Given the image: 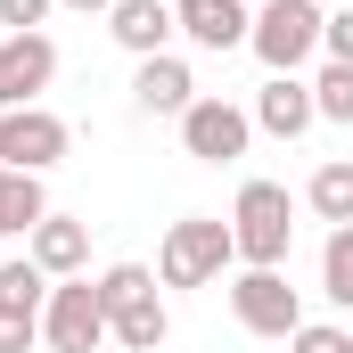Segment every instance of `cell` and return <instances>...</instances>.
<instances>
[{
  "mask_svg": "<svg viewBox=\"0 0 353 353\" xmlns=\"http://www.w3.org/2000/svg\"><path fill=\"white\" fill-rule=\"evenodd\" d=\"M230 247L247 271H279L288 247H296V197L279 181H247L239 205H230Z\"/></svg>",
  "mask_w": 353,
  "mask_h": 353,
  "instance_id": "6da1fadb",
  "label": "cell"
},
{
  "mask_svg": "<svg viewBox=\"0 0 353 353\" xmlns=\"http://www.w3.org/2000/svg\"><path fill=\"white\" fill-rule=\"evenodd\" d=\"M230 263H239V247H230V222H214V214H181L165 230V247H157L165 288H214Z\"/></svg>",
  "mask_w": 353,
  "mask_h": 353,
  "instance_id": "7a4b0ae2",
  "label": "cell"
},
{
  "mask_svg": "<svg viewBox=\"0 0 353 353\" xmlns=\"http://www.w3.org/2000/svg\"><path fill=\"white\" fill-rule=\"evenodd\" d=\"M321 25H329L321 0H255V33H247V50L263 58L271 74H296V66L321 50Z\"/></svg>",
  "mask_w": 353,
  "mask_h": 353,
  "instance_id": "3957f363",
  "label": "cell"
},
{
  "mask_svg": "<svg viewBox=\"0 0 353 353\" xmlns=\"http://www.w3.org/2000/svg\"><path fill=\"white\" fill-rule=\"evenodd\" d=\"M230 312L247 337H296L304 329V296L288 288V271H239L230 279Z\"/></svg>",
  "mask_w": 353,
  "mask_h": 353,
  "instance_id": "277c9868",
  "label": "cell"
},
{
  "mask_svg": "<svg viewBox=\"0 0 353 353\" xmlns=\"http://www.w3.org/2000/svg\"><path fill=\"white\" fill-rule=\"evenodd\" d=\"M66 148H74V132L50 107H0V165L8 173H50Z\"/></svg>",
  "mask_w": 353,
  "mask_h": 353,
  "instance_id": "5b68a950",
  "label": "cell"
},
{
  "mask_svg": "<svg viewBox=\"0 0 353 353\" xmlns=\"http://www.w3.org/2000/svg\"><path fill=\"white\" fill-rule=\"evenodd\" d=\"M41 337H50V353H99V345H107V304H99L90 279L50 288V304H41Z\"/></svg>",
  "mask_w": 353,
  "mask_h": 353,
  "instance_id": "8992f818",
  "label": "cell"
},
{
  "mask_svg": "<svg viewBox=\"0 0 353 353\" xmlns=\"http://www.w3.org/2000/svg\"><path fill=\"white\" fill-rule=\"evenodd\" d=\"M247 140H255V115L230 107V99H197V107L181 115V148H189L197 165H239Z\"/></svg>",
  "mask_w": 353,
  "mask_h": 353,
  "instance_id": "52a82bcc",
  "label": "cell"
},
{
  "mask_svg": "<svg viewBox=\"0 0 353 353\" xmlns=\"http://www.w3.org/2000/svg\"><path fill=\"white\" fill-rule=\"evenodd\" d=\"M50 83H58V41L50 33H8L0 41V107H41Z\"/></svg>",
  "mask_w": 353,
  "mask_h": 353,
  "instance_id": "ba28073f",
  "label": "cell"
},
{
  "mask_svg": "<svg viewBox=\"0 0 353 353\" xmlns=\"http://www.w3.org/2000/svg\"><path fill=\"white\" fill-rule=\"evenodd\" d=\"M173 25L197 41V50H247V33H255V8L247 0H173Z\"/></svg>",
  "mask_w": 353,
  "mask_h": 353,
  "instance_id": "9c48e42d",
  "label": "cell"
},
{
  "mask_svg": "<svg viewBox=\"0 0 353 353\" xmlns=\"http://www.w3.org/2000/svg\"><path fill=\"white\" fill-rule=\"evenodd\" d=\"M255 123H263L271 140H304L312 123H321V107H312V83H296V74H271L255 90Z\"/></svg>",
  "mask_w": 353,
  "mask_h": 353,
  "instance_id": "30bf717a",
  "label": "cell"
},
{
  "mask_svg": "<svg viewBox=\"0 0 353 353\" xmlns=\"http://www.w3.org/2000/svg\"><path fill=\"white\" fill-rule=\"evenodd\" d=\"M107 33L132 50V58H165V41H173V0H115L107 8Z\"/></svg>",
  "mask_w": 353,
  "mask_h": 353,
  "instance_id": "8fae6325",
  "label": "cell"
},
{
  "mask_svg": "<svg viewBox=\"0 0 353 353\" xmlns=\"http://www.w3.org/2000/svg\"><path fill=\"white\" fill-rule=\"evenodd\" d=\"M132 99H140V115H189V107H197V74L181 66L173 50H165V58H140Z\"/></svg>",
  "mask_w": 353,
  "mask_h": 353,
  "instance_id": "7c38bea8",
  "label": "cell"
},
{
  "mask_svg": "<svg viewBox=\"0 0 353 353\" xmlns=\"http://www.w3.org/2000/svg\"><path fill=\"white\" fill-rule=\"evenodd\" d=\"M33 263L50 271V279H83V263H90V230L74 222V214H41V222H33Z\"/></svg>",
  "mask_w": 353,
  "mask_h": 353,
  "instance_id": "4fadbf2b",
  "label": "cell"
},
{
  "mask_svg": "<svg viewBox=\"0 0 353 353\" xmlns=\"http://www.w3.org/2000/svg\"><path fill=\"white\" fill-rule=\"evenodd\" d=\"M50 214V197H41V173H8L0 165V239H33V222Z\"/></svg>",
  "mask_w": 353,
  "mask_h": 353,
  "instance_id": "5bb4252c",
  "label": "cell"
},
{
  "mask_svg": "<svg viewBox=\"0 0 353 353\" xmlns=\"http://www.w3.org/2000/svg\"><path fill=\"white\" fill-rule=\"evenodd\" d=\"M304 205H312L321 222H337V230H345V222H353V157H329L321 173L304 181Z\"/></svg>",
  "mask_w": 353,
  "mask_h": 353,
  "instance_id": "9a60e30c",
  "label": "cell"
},
{
  "mask_svg": "<svg viewBox=\"0 0 353 353\" xmlns=\"http://www.w3.org/2000/svg\"><path fill=\"white\" fill-rule=\"evenodd\" d=\"M90 288H99L107 329H115V312H132V304H148V296H157V271H148V263H115V271H99Z\"/></svg>",
  "mask_w": 353,
  "mask_h": 353,
  "instance_id": "2e32d148",
  "label": "cell"
},
{
  "mask_svg": "<svg viewBox=\"0 0 353 353\" xmlns=\"http://www.w3.org/2000/svg\"><path fill=\"white\" fill-rule=\"evenodd\" d=\"M107 337H115L123 353H157L165 337H173V312H165V304L148 296V304H132V312H115V329H107Z\"/></svg>",
  "mask_w": 353,
  "mask_h": 353,
  "instance_id": "e0dca14e",
  "label": "cell"
},
{
  "mask_svg": "<svg viewBox=\"0 0 353 353\" xmlns=\"http://www.w3.org/2000/svg\"><path fill=\"white\" fill-rule=\"evenodd\" d=\"M321 288H329V304L353 312V222L329 230V247H321Z\"/></svg>",
  "mask_w": 353,
  "mask_h": 353,
  "instance_id": "ac0fdd59",
  "label": "cell"
},
{
  "mask_svg": "<svg viewBox=\"0 0 353 353\" xmlns=\"http://www.w3.org/2000/svg\"><path fill=\"white\" fill-rule=\"evenodd\" d=\"M312 107H321V123H353V66H321L312 74Z\"/></svg>",
  "mask_w": 353,
  "mask_h": 353,
  "instance_id": "d6986e66",
  "label": "cell"
},
{
  "mask_svg": "<svg viewBox=\"0 0 353 353\" xmlns=\"http://www.w3.org/2000/svg\"><path fill=\"white\" fill-rule=\"evenodd\" d=\"M0 304H25V312H41V304H50V271L33 263V255H25V263H0Z\"/></svg>",
  "mask_w": 353,
  "mask_h": 353,
  "instance_id": "ffe728a7",
  "label": "cell"
},
{
  "mask_svg": "<svg viewBox=\"0 0 353 353\" xmlns=\"http://www.w3.org/2000/svg\"><path fill=\"white\" fill-rule=\"evenodd\" d=\"M288 353H353V329H337V321H304V329L288 337Z\"/></svg>",
  "mask_w": 353,
  "mask_h": 353,
  "instance_id": "44dd1931",
  "label": "cell"
},
{
  "mask_svg": "<svg viewBox=\"0 0 353 353\" xmlns=\"http://www.w3.org/2000/svg\"><path fill=\"white\" fill-rule=\"evenodd\" d=\"M41 337V312H25V304H0V353H25Z\"/></svg>",
  "mask_w": 353,
  "mask_h": 353,
  "instance_id": "7402d4cb",
  "label": "cell"
},
{
  "mask_svg": "<svg viewBox=\"0 0 353 353\" xmlns=\"http://www.w3.org/2000/svg\"><path fill=\"white\" fill-rule=\"evenodd\" d=\"M321 50H329L337 66H353V0H345V8H329V25H321Z\"/></svg>",
  "mask_w": 353,
  "mask_h": 353,
  "instance_id": "603a6c76",
  "label": "cell"
},
{
  "mask_svg": "<svg viewBox=\"0 0 353 353\" xmlns=\"http://www.w3.org/2000/svg\"><path fill=\"white\" fill-rule=\"evenodd\" d=\"M50 8H58V0H0V25H8V33H41Z\"/></svg>",
  "mask_w": 353,
  "mask_h": 353,
  "instance_id": "cb8c5ba5",
  "label": "cell"
},
{
  "mask_svg": "<svg viewBox=\"0 0 353 353\" xmlns=\"http://www.w3.org/2000/svg\"><path fill=\"white\" fill-rule=\"evenodd\" d=\"M58 8H83V17H99V8H115V0H58Z\"/></svg>",
  "mask_w": 353,
  "mask_h": 353,
  "instance_id": "d4e9b609",
  "label": "cell"
},
{
  "mask_svg": "<svg viewBox=\"0 0 353 353\" xmlns=\"http://www.w3.org/2000/svg\"><path fill=\"white\" fill-rule=\"evenodd\" d=\"M321 8H345V0H321Z\"/></svg>",
  "mask_w": 353,
  "mask_h": 353,
  "instance_id": "484cf974",
  "label": "cell"
}]
</instances>
